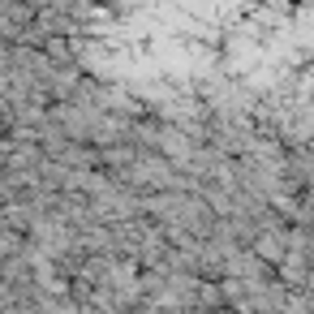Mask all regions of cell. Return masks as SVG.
I'll list each match as a JSON object with an SVG mask.
<instances>
[{
  "mask_svg": "<svg viewBox=\"0 0 314 314\" xmlns=\"http://www.w3.org/2000/svg\"><path fill=\"white\" fill-rule=\"evenodd\" d=\"M189 108H194V103H181V121H185V125H189V116H185ZM172 116H177V108H168V112H164V121H172Z\"/></svg>",
  "mask_w": 314,
  "mask_h": 314,
  "instance_id": "6da1fadb",
  "label": "cell"
}]
</instances>
